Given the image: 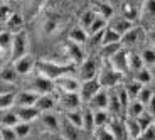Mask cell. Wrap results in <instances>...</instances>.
I'll list each match as a JSON object with an SVG mask.
<instances>
[{"instance_id": "6da1fadb", "label": "cell", "mask_w": 155, "mask_h": 140, "mask_svg": "<svg viewBox=\"0 0 155 140\" xmlns=\"http://www.w3.org/2000/svg\"><path fill=\"white\" fill-rule=\"evenodd\" d=\"M78 66L69 64V62H54V61H46V59H41V61H35V74L47 78L51 81L61 78V76H66L71 74L73 71H76Z\"/></svg>"}, {"instance_id": "7a4b0ae2", "label": "cell", "mask_w": 155, "mask_h": 140, "mask_svg": "<svg viewBox=\"0 0 155 140\" xmlns=\"http://www.w3.org/2000/svg\"><path fill=\"white\" fill-rule=\"evenodd\" d=\"M96 78H98V83H100V86L103 88V90H111V88H115V86L121 81L123 76H121L118 71H115L108 62L105 61V64H103L101 71H98Z\"/></svg>"}, {"instance_id": "3957f363", "label": "cell", "mask_w": 155, "mask_h": 140, "mask_svg": "<svg viewBox=\"0 0 155 140\" xmlns=\"http://www.w3.org/2000/svg\"><path fill=\"white\" fill-rule=\"evenodd\" d=\"M29 49V39L25 31H20L17 34H12V44H10V61L22 58L27 54Z\"/></svg>"}, {"instance_id": "277c9868", "label": "cell", "mask_w": 155, "mask_h": 140, "mask_svg": "<svg viewBox=\"0 0 155 140\" xmlns=\"http://www.w3.org/2000/svg\"><path fill=\"white\" fill-rule=\"evenodd\" d=\"M145 37H147V31L143 27H140V25H133L130 31L121 35L120 44L123 47H135V46L143 42Z\"/></svg>"}, {"instance_id": "5b68a950", "label": "cell", "mask_w": 155, "mask_h": 140, "mask_svg": "<svg viewBox=\"0 0 155 140\" xmlns=\"http://www.w3.org/2000/svg\"><path fill=\"white\" fill-rule=\"evenodd\" d=\"M27 90L32 91V93H35V95H39V96H41V95H51L54 91V81H51V79L35 74V76H32L31 81H29Z\"/></svg>"}, {"instance_id": "8992f818", "label": "cell", "mask_w": 155, "mask_h": 140, "mask_svg": "<svg viewBox=\"0 0 155 140\" xmlns=\"http://www.w3.org/2000/svg\"><path fill=\"white\" fill-rule=\"evenodd\" d=\"M54 88H58L59 93H79L81 81L74 76H71V74H66V76L54 79Z\"/></svg>"}, {"instance_id": "52a82bcc", "label": "cell", "mask_w": 155, "mask_h": 140, "mask_svg": "<svg viewBox=\"0 0 155 140\" xmlns=\"http://www.w3.org/2000/svg\"><path fill=\"white\" fill-rule=\"evenodd\" d=\"M12 68L15 69V73L19 76H25V74H31L35 68V59L32 54H25L22 58L15 59V61H12Z\"/></svg>"}, {"instance_id": "ba28073f", "label": "cell", "mask_w": 155, "mask_h": 140, "mask_svg": "<svg viewBox=\"0 0 155 140\" xmlns=\"http://www.w3.org/2000/svg\"><path fill=\"white\" fill-rule=\"evenodd\" d=\"M106 62H108L115 71H118L120 74H123L125 71H128V51L123 49V47H120L111 58L106 59Z\"/></svg>"}, {"instance_id": "9c48e42d", "label": "cell", "mask_w": 155, "mask_h": 140, "mask_svg": "<svg viewBox=\"0 0 155 140\" xmlns=\"http://www.w3.org/2000/svg\"><path fill=\"white\" fill-rule=\"evenodd\" d=\"M78 73L81 76V81H88V79H94L98 76V64L94 58H84V61L79 64Z\"/></svg>"}, {"instance_id": "30bf717a", "label": "cell", "mask_w": 155, "mask_h": 140, "mask_svg": "<svg viewBox=\"0 0 155 140\" xmlns=\"http://www.w3.org/2000/svg\"><path fill=\"white\" fill-rule=\"evenodd\" d=\"M106 127H108V130L111 132V135L115 140H128L130 138L127 128H125V120L121 117H111Z\"/></svg>"}, {"instance_id": "8fae6325", "label": "cell", "mask_w": 155, "mask_h": 140, "mask_svg": "<svg viewBox=\"0 0 155 140\" xmlns=\"http://www.w3.org/2000/svg\"><path fill=\"white\" fill-rule=\"evenodd\" d=\"M100 90H103V88H101L100 83H98V78H94V79H88V81H81L79 98H81V101L88 103V101L91 100V98H93Z\"/></svg>"}, {"instance_id": "7c38bea8", "label": "cell", "mask_w": 155, "mask_h": 140, "mask_svg": "<svg viewBox=\"0 0 155 140\" xmlns=\"http://www.w3.org/2000/svg\"><path fill=\"white\" fill-rule=\"evenodd\" d=\"M56 100L61 103L62 108H66V112L79 110V105L83 103L81 98H79V93H61Z\"/></svg>"}, {"instance_id": "4fadbf2b", "label": "cell", "mask_w": 155, "mask_h": 140, "mask_svg": "<svg viewBox=\"0 0 155 140\" xmlns=\"http://www.w3.org/2000/svg\"><path fill=\"white\" fill-rule=\"evenodd\" d=\"M64 47H66V54H68V59H69L68 62H69V64L78 66V64H81V62L84 61V52H83L79 44H74V42H71V41H68Z\"/></svg>"}, {"instance_id": "5bb4252c", "label": "cell", "mask_w": 155, "mask_h": 140, "mask_svg": "<svg viewBox=\"0 0 155 140\" xmlns=\"http://www.w3.org/2000/svg\"><path fill=\"white\" fill-rule=\"evenodd\" d=\"M15 115L19 122H25V123H32V122L39 120L41 112L35 106H15Z\"/></svg>"}, {"instance_id": "9a60e30c", "label": "cell", "mask_w": 155, "mask_h": 140, "mask_svg": "<svg viewBox=\"0 0 155 140\" xmlns=\"http://www.w3.org/2000/svg\"><path fill=\"white\" fill-rule=\"evenodd\" d=\"M59 132H61V137L64 140H81V135H83V130L71 125L68 120L62 118L61 120V125H59Z\"/></svg>"}, {"instance_id": "2e32d148", "label": "cell", "mask_w": 155, "mask_h": 140, "mask_svg": "<svg viewBox=\"0 0 155 140\" xmlns=\"http://www.w3.org/2000/svg\"><path fill=\"white\" fill-rule=\"evenodd\" d=\"M88 108L93 110V112H96V110H108V93L105 90H100L88 101Z\"/></svg>"}, {"instance_id": "e0dca14e", "label": "cell", "mask_w": 155, "mask_h": 140, "mask_svg": "<svg viewBox=\"0 0 155 140\" xmlns=\"http://www.w3.org/2000/svg\"><path fill=\"white\" fill-rule=\"evenodd\" d=\"M39 120L42 122V125L46 127L47 130H49V132H52V133H58V132H59V125H61V120H59V117L56 115V113H52V112L41 113Z\"/></svg>"}, {"instance_id": "ac0fdd59", "label": "cell", "mask_w": 155, "mask_h": 140, "mask_svg": "<svg viewBox=\"0 0 155 140\" xmlns=\"http://www.w3.org/2000/svg\"><path fill=\"white\" fill-rule=\"evenodd\" d=\"M110 29H113V31L116 32V34L123 35L125 32H128L130 29L133 27V22H130V20H127L125 17H115V19H110L108 24H106Z\"/></svg>"}, {"instance_id": "d6986e66", "label": "cell", "mask_w": 155, "mask_h": 140, "mask_svg": "<svg viewBox=\"0 0 155 140\" xmlns=\"http://www.w3.org/2000/svg\"><path fill=\"white\" fill-rule=\"evenodd\" d=\"M37 98L39 95L32 93L29 90H22L19 93H15V105L14 106H34Z\"/></svg>"}, {"instance_id": "ffe728a7", "label": "cell", "mask_w": 155, "mask_h": 140, "mask_svg": "<svg viewBox=\"0 0 155 140\" xmlns=\"http://www.w3.org/2000/svg\"><path fill=\"white\" fill-rule=\"evenodd\" d=\"M4 29L10 34H17V32L24 31V17L20 14H12L8 20L4 24Z\"/></svg>"}, {"instance_id": "44dd1931", "label": "cell", "mask_w": 155, "mask_h": 140, "mask_svg": "<svg viewBox=\"0 0 155 140\" xmlns=\"http://www.w3.org/2000/svg\"><path fill=\"white\" fill-rule=\"evenodd\" d=\"M56 98L52 96V93L51 95H41V96L37 98V101H35V108L39 110L41 113H46V112H52V108L56 106Z\"/></svg>"}, {"instance_id": "7402d4cb", "label": "cell", "mask_w": 155, "mask_h": 140, "mask_svg": "<svg viewBox=\"0 0 155 140\" xmlns=\"http://www.w3.org/2000/svg\"><path fill=\"white\" fill-rule=\"evenodd\" d=\"M121 17H125L130 22H135L138 19V8H137V5L133 4L132 0L121 2Z\"/></svg>"}, {"instance_id": "603a6c76", "label": "cell", "mask_w": 155, "mask_h": 140, "mask_svg": "<svg viewBox=\"0 0 155 140\" xmlns=\"http://www.w3.org/2000/svg\"><path fill=\"white\" fill-rule=\"evenodd\" d=\"M19 123V118L15 115V110L8 108V110H0V127H15Z\"/></svg>"}, {"instance_id": "cb8c5ba5", "label": "cell", "mask_w": 155, "mask_h": 140, "mask_svg": "<svg viewBox=\"0 0 155 140\" xmlns=\"http://www.w3.org/2000/svg\"><path fill=\"white\" fill-rule=\"evenodd\" d=\"M121 41V35L116 34L113 29H110L108 25H106L105 29H103V34H101V46H111V44H120Z\"/></svg>"}, {"instance_id": "d4e9b609", "label": "cell", "mask_w": 155, "mask_h": 140, "mask_svg": "<svg viewBox=\"0 0 155 140\" xmlns=\"http://www.w3.org/2000/svg\"><path fill=\"white\" fill-rule=\"evenodd\" d=\"M143 112H145V105H142L138 100H132L130 103H128L127 110H125L127 118H137V117H140Z\"/></svg>"}, {"instance_id": "484cf974", "label": "cell", "mask_w": 155, "mask_h": 140, "mask_svg": "<svg viewBox=\"0 0 155 140\" xmlns=\"http://www.w3.org/2000/svg\"><path fill=\"white\" fill-rule=\"evenodd\" d=\"M69 41L74 44H79V46H83V44L88 41V34H86L84 29H81L79 25H76V27L71 29L69 32Z\"/></svg>"}, {"instance_id": "4316f807", "label": "cell", "mask_w": 155, "mask_h": 140, "mask_svg": "<svg viewBox=\"0 0 155 140\" xmlns=\"http://www.w3.org/2000/svg\"><path fill=\"white\" fill-rule=\"evenodd\" d=\"M62 118L68 120L71 125H74V127H78V128L83 130V112L81 110H71V112H66Z\"/></svg>"}, {"instance_id": "83f0119b", "label": "cell", "mask_w": 155, "mask_h": 140, "mask_svg": "<svg viewBox=\"0 0 155 140\" xmlns=\"http://www.w3.org/2000/svg\"><path fill=\"white\" fill-rule=\"evenodd\" d=\"M96 19V12L93 10V8H88V10H84L79 15V27L84 29L86 32H88V29L91 27V24H93V20Z\"/></svg>"}, {"instance_id": "f1b7e54d", "label": "cell", "mask_w": 155, "mask_h": 140, "mask_svg": "<svg viewBox=\"0 0 155 140\" xmlns=\"http://www.w3.org/2000/svg\"><path fill=\"white\" fill-rule=\"evenodd\" d=\"M91 112H93V110H91ZM110 118H111V115L108 113V110H96V112H93L94 128H98V127H106Z\"/></svg>"}, {"instance_id": "f546056e", "label": "cell", "mask_w": 155, "mask_h": 140, "mask_svg": "<svg viewBox=\"0 0 155 140\" xmlns=\"http://www.w3.org/2000/svg\"><path fill=\"white\" fill-rule=\"evenodd\" d=\"M17 76H19V74H17L15 69L12 68V64H10V66H4V69L0 71V81L7 83V85H12V86L15 85Z\"/></svg>"}, {"instance_id": "4dcf8cb0", "label": "cell", "mask_w": 155, "mask_h": 140, "mask_svg": "<svg viewBox=\"0 0 155 140\" xmlns=\"http://www.w3.org/2000/svg\"><path fill=\"white\" fill-rule=\"evenodd\" d=\"M93 10L96 12V15L103 17L106 22L113 17V8H111V5H110V4H101V2H98V4L93 5Z\"/></svg>"}, {"instance_id": "1f68e13d", "label": "cell", "mask_w": 155, "mask_h": 140, "mask_svg": "<svg viewBox=\"0 0 155 140\" xmlns=\"http://www.w3.org/2000/svg\"><path fill=\"white\" fill-rule=\"evenodd\" d=\"M142 68H145V66H143V61H142L138 52H135V51L128 52V69L137 73V71H140Z\"/></svg>"}, {"instance_id": "d6a6232c", "label": "cell", "mask_w": 155, "mask_h": 140, "mask_svg": "<svg viewBox=\"0 0 155 140\" xmlns=\"http://www.w3.org/2000/svg\"><path fill=\"white\" fill-rule=\"evenodd\" d=\"M14 105H15V91L0 93V110L14 108Z\"/></svg>"}, {"instance_id": "836d02e7", "label": "cell", "mask_w": 155, "mask_h": 140, "mask_svg": "<svg viewBox=\"0 0 155 140\" xmlns=\"http://www.w3.org/2000/svg\"><path fill=\"white\" fill-rule=\"evenodd\" d=\"M123 120H125V128L128 132V137L132 140H137L140 135V127L137 123V120L135 118H123Z\"/></svg>"}, {"instance_id": "e575fe53", "label": "cell", "mask_w": 155, "mask_h": 140, "mask_svg": "<svg viewBox=\"0 0 155 140\" xmlns=\"http://www.w3.org/2000/svg\"><path fill=\"white\" fill-rule=\"evenodd\" d=\"M94 130V120H93V112L86 106V110L83 112V132L93 133Z\"/></svg>"}, {"instance_id": "d590c367", "label": "cell", "mask_w": 155, "mask_h": 140, "mask_svg": "<svg viewBox=\"0 0 155 140\" xmlns=\"http://www.w3.org/2000/svg\"><path fill=\"white\" fill-rule=\"evenodd\" d=\"M106 24H108V22H106L103 17L96 15V19L93 20V24H91V27L88 29V32H86V34H88V37H91V35H96L98 32H101L103 29L106 27Z\"/></svg>"}, {"instance_id": "8d00e7d4", "label": "cell", "mask_w": 155, "mask_h": 140, "mask_svg": "<svg viewBox=\"0 0 155 140\" xmlns=\"http://www.w3.org/2000/svg\"><path fill=\"white\" fill-rule=\"evenodd\" d=\"M135 76H133V79H135L137 83H140L142 86H147L148 83H152V74H150V69L148 68H142L140 71H137V73H133Z\"/></svg>"}, {"instance_id": "74e56055", "label": "cell", "mask_w": 155, "mask_h": 140, "mask_svg": "<svg viewBox=\"0 0 155 140\" xmlns=\"http://www.w3.org/2000/svg\"><path fill=\"white\" fill-rule=\"evenodd\" d=\"M135 120H137V123H138V127H140V132H142V130L148 128L150 125H153V115H152V113H148L147 110H145V112L142 113L140 117H137Z\"/></svg>"}, {"instance_id": "f35d334b", "label": "cell", "mask_w": 155, "mask_h": 140, "mask_svg": "<svg viewBox=\"0 0 155 140\" xmlns=\"http://www.w3.org/2000/svg\"><path fill=\"white\" fill-rule=\"evenodd\" d=\"M142 15L150 20H155V0H143V4H142Z\"/></svg>"}, {"instance_id": "ab89813d", "label": "cell", "mask_w": 155, "mask_h": 140, "mask_svg": "<svg viewBox=\"0 0 155 140\" xmlns=\"http://www.w3.org/2000/svg\"><path fill=\"white\" fill-rule=\"evenodd\" d=\"M153 90H152L150 86H142V88H140V91H138V96H137V100L140 101V103H142V105H145L147 106L148 105V101L152 100V96H153Z\"/></svg>"}, {"instance_id": "60d3db41", "label": "cell", "mask_w": 155, "mask_h": 140, "mask_svg": "<svg viewBox=\"0 0 155 140\" xmlns=\"http://www.w3.org/2000/svg\"><path fill=\"white\" fill-rule=\"evenodd\" d=\"M123 88H125V91H127L130 101H132V100H137V96H138V91H140V88H142V85H140V83H137L135 79H132V81H128L127 85L123 86Z\"/></svg>"}, {"instance_id": "b9f144b4", "label": "cell", "mask_w": 155, "mask_h": 140, "mask_svg": "<svg viewBox=\"0 0 155 140\" xmlns=\"http://www.w3.org/2000/svg\"><path fill=\"white\" fill-rule=\"evenodd\" d=\"M142 61H143V66L145 68H150L155 64V49L153 47H147V49L142 51V54H140Z\"/></svg>"}, {"instance_id": "7bdbcfd3", "label": "cell", "mask_w": 155, "mask_h": 140, "mask_svg": "<svg viewBox=\"0 0 155 140\" xmlns=\"http://www.w3.org/2000/svg\"><path fill=\"white\" fill-rule=\"evenodd\" d=\"M14 128V132H15V135H17V138H25V137L31 133V130H32V127H31V123H25V122H19V123L15 125V127H12Z\"/></svg>"}, {"instance_id": "ee69618b", "label": "cell", "mask_w": 155, "mask_h": 140, "mask_svg": "<svg viewBox=\"0 0 155 140\" xmlns=\"http://www.w3.org/2000/svg\"><path fill=\"white\" fill-rule=\"evenodd\" d=\"M58 31V20L54 17H47L42 22V34L44 35H51Z\"/></svg>"}, {"instance_id": "f6af8a7d", "label": "cell", "mask_w": 155, "mask_h": 140, "mask_svg": "<svg viewBox=\"0 0 155 140\" xmlns=\"http://www.w3.org/2000/svg\"><path fill=\"white\" fill-rule=\"evenodd\" d=\"M93 137H94V140H115L111 132L108 130V127H98V128H94Z\"/></svg>"}, {"instance_id": "bcb514c9", "label": "cell", "mask_w": 155, "mask_h": 140, "mask_svg": "<svg viewBox=\"0 0 155 140\" xmlns=\"http://www.w3.org/2000/svg\"><path fill=\"white\" fill-rule=\"evenodd\" d=\"M120 47H121V44H111V46H103V49H101V58L105 59V61H106V59H110V58H111V56L116 52V51L120 49Z\"/></svg>"}, {"instance_id": "7dc6e473", "label": "cell", "mask_w": 155, "mask_h": 140, "mask_svg": "<svg viewBox=\"0 0 155 140\" xmlns=\"http://www.w3.org/2000/svg\"><path fill=\"white\" fill-rule=\"evenodd\" d=\"M0 140H17L14 128L10 127H0Z\"/></svg>"}, {"instance_id": "c3c4849f", "label": "cell", "mask_w": 155, "mask_h": 140, "mask_svg": "<svg viewBox=\"0 0 155 140\" xmlns=\"http://www.w3.org/2000/svg\"><path fill=\"white\" fill-rule=\"evenodd\" d=\"M137 140H155V125H150L148 128L142 130Z\"/></svg>"}, {"instance_id": "681fc988", "label": "cell", "mask_w": 155, "mask_h": 140, "mask_svg": "<svg viewBox=\"0 0 155 140\" xmlns=\"http://www.w3.org/2000/svg\"><path fill=\"white\" fill-rule=\"evenodd\" d=\"M12 14H14V12H12V8L8 7L7 4H2V5H0V24L4 25V24L8 20V17H10Z\"/></svg>"}, {"instance_id": "f907efd6", "label": "cell", "mask_w": 155, "mask_h": 140, "mask_svg": "<svg viewBox=\"0 0 155 140\" xmlns=\"http://www.w3.org/2000/svg\"><path fill=\"white\" fill-rule=\"evenodd\" d=\"M46 4H47V0H31V5L35 8V10H41Z\"/></svg>"}, {"instance_id": "816d5d0a", "label": "cell", "mask_w": 155, "mask_h": 140, "mask_svg": "<svg viewBox=\"0 0 155 140\" xmlns=\"http://www.w3.org/2000/svg\"><path fill=\"white\" fill-rule=\"evenodd\" d=\"M145 39H148V42L152 44V47H155V29H152L150 32H147V37Z\"/></svg>"}, {"instance_id": "f5cc1de1", "label": "cell", "mask_w": 155, "mask_h": 140, "mask_svg": "<svg viewBox=\"0 0 155 140\" xmlns=\"http://www.w3.org/2000/svg\"><path fill=\"white\" fill-rule=\"evenodd\" d=\"M148 106H150V112H148V113H152V115L155 117V95L152 96V100L148 101Z\"/></svg>"}, {"instance_id": "db71d44e", "label": "cell", "mask_w": 155, "mask_h": 140, "mask_svg": "<svg viewBox=\"0 0 155 140\" xmlns=\"http://www.w3.org/2000/svg\"><path fill=\"white\" fill-rule=\"evenodd\" d=\"M148 69H150V74H152V79H155V64H153V66H150V68H148Z\"/></svg>"}, {"instance_id": "11a10c76", "label": "cell", "mask_w": 155, "mask_h": 140, "mask_svg": "<svg viewBox=\"0 0 155 140\" xmlns=\"http://www.w3.org/2000/svg\"><path fill=\"white\" fill-rule=\"evenodd\" d=\"M4 61H5V59H0V71L4 69V66H5V64H4Z\"/></svg>"}, {"instance_id": "9f6ffc18", "label": "cell", "mask_w": 155, "mask_h": 140, "mask_svg": "<svg viewBox=\"0 0 155 140\" xmlns=\"http://www.w3.org/2000/svg\"><path fill=\"white\" fill-rule=\"evenodd\" d=\"M2 31H4V25H2V24H0V32H2Z\"/></svg>"}, {"instance_id": "6f0895ef", "label": "cell", "mask_w": 155, "mask_h": 140, "mask_svg": "<svg viewBox=\"0 0 155 140\" xmlns=\"http://www.w3.org/2000/svg\"><path fill=\"white\" fill-rule=\"evenodd\" d=\"M58 140H64V138H62V137H61V138H58Z\"/></svg>"}, {"instance_id": "680465c9", "label": "cell", "mask_w": 155, "mask_h": 140, "mask_svg": "<svg viewBox=\"0 0 155 140\" xmlns=\"http://www.w3.org/2000/svg\"><path fill=\"white\" fill-rule=\"evenodd\" d=\"M2 2H8V0H2Z\"/></svg>"}, {"instance_id": "91938a15", "label": "cell", "mask_w": 155, "mask_h": 140, "mask_svg": "<svg viewBox=\"0 0 155 140\" xmlns=\"http://www.w3.org/2000/svg\"><path fill=\"white\" fill-rule=\"evenodd\" d=\"M47 2H49V0H47ZM58 2H59V0H58Z\"/></svg>"}, {"instance_id": "94428289", "label": "cell", "mask_w": 155, "mask_h": 140, "mask_svg": "<svg viewBox=\"0 0 155 140\" xmlns=\"http://www.w3.org/2000/svg\"><path fill=\"white\" fill-rule=\"evenodd\" d=\"M128 140H132V138H128Z\"/></svg>"}]
</instances>
